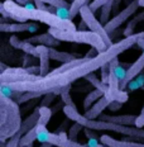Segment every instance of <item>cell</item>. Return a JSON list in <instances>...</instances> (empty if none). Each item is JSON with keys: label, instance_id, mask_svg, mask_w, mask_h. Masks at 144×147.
I'll return each mask as SVG.
<instances>
[{"label": "cell", "instance_id": "cell-24", "mask_svg": "<svg viewBox=\"0 0 144 147\" xmlns=\"http://www.w3.org/2000/svg\"><path fill=\"white\" fill-rule=\"evenodd\" d=\"M52 118V110L48 107H39V119L38 125H47Z\"/></svg>", "mask_w": 144, "mask_h": 147}, {"label": "cell", "instance_id": "cell-12", "mask_svg": "<svg viewBox=\"0 0 144 147\" xmlns=\"http://www.w3.org/2000/svg\"><path fill=\"white\" fill-rule=\"evenodd\" d=\"M110 104H111V102L104 95L102 98H100L90 109H87L86 112H85V117H86L88 121H96L99 117H101L104 110L106 108H109Z\"/></svg>", "mask_w": 144, "mask_h": 147}, {"label": "cell", "instance_id": "cell-38", "mask_svg": "<svg viewBox=\"0 0 144 147\" xmlns=\"http://www.w3.org/2000/svg\"><path fill=\"white\" fill-rule=\"evenodd\" d=\"M121 105H123V103H120V102H111V104L109 105V109L111 110V112H118V110L121 108Z\"/></svg>", "mask_w": 144, "mask_h": 147}, {"label": "cell", "instance_id": "cell-35", "mask_svg": "<svg viewBox=\"0 0 144 147\" xmlns=\"http://www.w3.org/2000/svg\"><path fill=\"white\" fill-rule=\"evenodd\" d=\"M56 94L54 93H48V94H44V99L42 100V107H48V104L52 103V100L54 99Z\"/></svg>", "mask_w": 144, "mask_h": 147}, {"label": "cell", "instance_id": "cell-2", "mask_svg": "<svg viewBox=\"0 0 144 147\" xmlns=\"http://www.w3.org/2000/svg\"><path fill=\"white\" fill-rule=\"evenodd\" d=\"M0 11L3 18H10L15 22L25 23L28 20H37L47 24L50 28H56L61 30H76V26L71 19H63L48 10L37 9L33 5L27 4L25 7L18 4L13 0H5L0 4Z\"/></svg>", "mask_w": 144, "mask_h": 147}, {"label": "cell", "instance_id": "cell-26", "mask_svg": "<svg viewBox=\"0 0 144 147\" xmlns=\"http://www.w3.org/2000/svg\"><path fill=\"white\" fill-rule=\"evenodd\" d=\"M142 20H144V13L138 14L133 20H130V22L128 23L127 28H125V30H124V36H125V37H130V36H133V34H134V29H135V27L138 26V23L142 22Z\"/></svg>", "mask_w": 144, "mask_h": 147}, {"label": "cell", "instance_id": "cell-18", "mask_svg": "<svg viewBox=\"0 0 144 147\" xmlns=\"http://www.w3.org/2000/svg\"><path fill=\"white\" fill-rule=\"evenodd\" d=\"M38 119H39V107H37L34 109V112L30 115H28V117L25 118V121L22 123V127H20L18 134L23 136V134H25L27 132H29L32 128H34L35 125L38 124Z\"/></svg>", "mask_w": 144, "mask_h": 147}, {"label": "cell", "instance_id": "cell-23", "mask_svg": "<svg viewBox=\"0 0 144 147\" xmlns=\"http://www.w3.org/2000/svg\"><path fill=\"white\" fill-rule=\"evenodd\" d=\"M35 127L32 128L29 132H27L25 134H23V136L20 137L19 146H29V145H33L34 141H37V128Z\"/></svg>", "mask_w": 144, "mask_h": 147}, {"label": "cell", "instance_id": "cell-25", "mask_svg": "<svg viewBox=\"0 0 144 147\" xmlns=\"http://www.w3.org/2000/svg\"><path fill=\"white\" fill-rule=\"evenodd\" d=\"M113 4H114V0H110L108 1L105 5L100 8V22L105 26L106 23L109 22V18H110V13H111V9H113Z\"/></svg>", "mask_w": 144, "mask_h": 147}, {"label": "cell", "instance_id": "cell-32", "mask_svg": "<svg viewBox=\"0 0 144 147\" xmlns=\"http://www.w3.org/2000/svg\"><path fill=\"white\" fill-rule=\"evenodd\" d=\"M101 80H102L104 84L108 85V81H109V75H110V62L109 63H105L102 67H101Z\"/></svg>", "mask_w": 144, "mask_h": 147}, {"label": "cell", "instance_id": "cell-8", "mask_svg": "<svg viewBox=\"0 0 144 147\" xmlns=\"http://www.w3.org/2000/svg\"><path fill=\"white\" fill-rule=\"evenodd\" d=\"M139 7H140V5H139V0H133V1H130L121 11H119V13L116 14L114 18H111V19H110L109 22L105 24V29L108 30L109 34H111L113 32H115V30L121 26V24H124L125 22H127L131 15H133L138 10V8H139Z\"/></svg>", "mask_w": 144, "mask_h": 147}, {"label": "cell", "instance_id": "cell-22", "mask_svg": "<svg viewBox=\"0 0 144 147\" xmlns=\"http://www.w3.org/2000/svg\"><path fill=\"white\" fill-rule=\"evenodd\" d=\"M86 80L90 82L92 86H95V89H97V90H100V91H102L104 93V95H105L106 93H108V85L106 84H104L102 80H100L99 78H97L96 75L92 72V74H90V75H87L86 78Z\"/></svg>", "mask_w": 144, "mask_h": 147}, {"label": "cell", "instance_id": "cell-43", "mask_svg": "<svg viewBox=\"0 0 144 147\" xmlns=\"http://www.w3.org/2000/svg\"><path fill=\"white\" fill-rule=\"evenodd\" d=\"M19 147H33V145H29V146H19Z\"/></svg>", "mask_w": 144, "mask_h": 147}, {"label": "cell", "instance_id": "cell-1", "mask_svg": "<svg viewBox=\"0 0 144 147\" xmlns=\"http://www.w3.org/2000/svg\"><path fill=\"white\" fill-rule=\"evenodd\" d=\"M139 38H144V32L134 33L130 37H125L124 39L116 42L106 51L100 52L97 56L92 59H87V57L77 59V62L75 65L62 72H50L47 76H39L35 80L11 82V84L4 85H7L13 91H19V93L32 91V93H39L41 95L48 93H56L60 89L71 86V84H73L75 81L86 78L87 75L95 72L96 70H100L105 63L111 62L115 57H119L120 53L129 50L131 46L137 45Z\"/></svg>", "mask_w": 144, "mask_h": 147}, {"label": "cell", "instance_id": "cell-14", "mask_svg": "<svg viewBox=\"0 0 144 147\" xmlns=\"http://www.w3.org/2000/svg\"><path fill=\"white\" fill-rule=\"evenodd\" d=\"M29 43L37 45V46H47V47H57L61 45V41L54 38L51 33H43V34H35L33 37L27 38Z\"/></svg>", "mask_w": 144, "mask_h": 147}, {"label": "cell", "instance_id": "cell-44", "mask_svg": "<svg viewBox=\"0 0 144 147\" xmlns=\"http://www.w3.org/2000/svg\"><path fill=\"white\" fill-rule=\"evenodd\" d=\"M142 89H143V90H144V86H143V88H142Z\"/></svg>", "mask_w": 144, "mask_h": 147}, {"label": "cell", "instance_id": "cell-17", "mask_svg": "<svg viewBox=\"0 0 144 147\" xmlns=\"http://www.w3.org/2000/svg\"><path fill=\"white\" fill-rule=\"evenodd\" d=\"M138 115L133 114H125V115H109V114H101L100 121L110 122L115 124H123V125H134L137 123Z\"/></svg>", "mask_w": 144, "mask_h": 147}, {"label": "cell", "instance_id": "cell-37", "mask_svg": "<svg viewBox=\"0 0 144 147\" xmlns=\"http://www.w3.org/2000/svg\"><path fill=\"white\" fill-rule=\"evenodd\" d=\"M88 147H106L105 145L100 142V140H96V138H91L88 140V143H87Z\"/></svg>", "mask_w": 144, "mask_h": 147}, {"label": "cell", "instance_id": "cell-7", "mask_svg": "<svg viewBox=\"0 0 144 147\" xmlns=\"http://www.w3.org/2000/svg\"><path fill=\"white\" fill-rule=\"evenodd\" d=\"M80 15H81V19L86 23L88 30L99 34L108 47H111V46L114 45L111 42V37H110V34L108 33V30L105 29V26L100 22V19H97V18L95 17V13L91 10L88 5H85V7L81 8Z\"/></svg>", "mask_w": 144, "mask_h": 147}, {"label": "cell", "instance_id": "cell-29", "mask_svg": "<svg viewBox=\"0 0 144 147\" xmlns=\"http://www.w3.org/2000/svg\"><path fill=\"white\" fill-rule=\"evenodd\" d=\"M82 128H85V127H84L82 124H80V123L72 124V125H71V128H70V131H68V137H70V138H71L72 141H76V140H77L78 133L81 132Z\"/></svg>", "mask_w": 144, "mask_h": 147}, {"label": "cell", "instance_id": "cell-15", "mask_svg": "<svg viewBox=\"0 0 144 147\" xmlns=\"http://www.w3.org/2000/svg\"><path fill=\"white\" fill-rule=\"evenodd\" d=\"M38 51V60H39V69H41V76H47L50 74V47L47 46H37Z\"/></svg>", "mask_w": 144, "mask_h": 147}, {"label": "cell", "instance_id": "cell-40", "mask_svg": "<svg viewBox=\"0 0 144 147\" xmlns=\"http://www.w3.org/2000/svg\"><path fill=\"white\" fill-rule=\"evenodd\" d=\"M52 145H48V143H42V145L41 146H39V147H51Z\"/></svg>", "mask_w": 144, "mask_h": 147}, {"label": "cell", "instance_id": "cell-10", "mask_svg": "<svg viewBox=\"0 0 144 147\" xmlns=\"http://www.w3.org/2000/svg\"><path fill=\"white\" fill-rule=\"evenodd\" d=\"M144 70V52L140 55L138 59L134 61L133 63L129 66V69L127 70V74H125V78L120 81V89L124 90V88H127L129 85L130 81H133L135 78L139 76V74Z\"/></svg>", "mask_w": 144, "mask_h": 147}, {"label": "cell", "instance_id": "cell-31", "mask_svg": "<svg viewBox=\"0 0 144 147\" xmlns=\"http://www.w3.org/2000/svg\"><path fill=\"white\" fill-rule=\"evenodd\" d=\"M144 86V75L138 76V79L135 78L133 81L129 82V89L130 90H135L138 88H143Z\"/></svg>", "mask_w": 144, "mask_h": 147}, {"label": "cell", "instance_id": "cell-34", "mask_svg": "<svg viewBox=\"0 0 144 147\" xmlns=\"http://www.w3.org/2000/svg\"><path fill=\"white\" fill-rule=\"evenodd\" d=\"M20 134H15L14 137H11L10 140H8L7 147H19V141H20Z\"/></svg>", "mask_w": 144, "mask_h": 147}, {"label": "cell", "instance_id": "cell-41", "mask_svg": "<svg viewBox=\"0 0 144 147\" xmlns=\"http://www.w3.org/2000/svg\"><path fill=\"white\" fill-rule=\"evenodd\" d=\"M139 5H140V7H143V8H144V0H139Z\"/></svg>", "mask_w": 144, "mask_h": 147}, {"label": "cell", "instance_id": "cell-39", "mask_svg": "<svg viewBox=\"0 0 144 147\" xmlns=\"http://www.w3.org/2000/svg\"><path fill=\"white\" fill-rule=\"evenodd\" d=\"M35 3V8L37 9H42V10H47V4H44V3H42L41 0H34Z\"/></svg>", "mask_w": 144, "mask_h": 147}, {"label": "cell", "instance_id": "cell-21", "mask_svg": "<svg viewBox=\"0 0 144 147\" xmlns=\"http://www.w3.org/2000/svg\"><path fill=\"white\" fill-rule=\"evenodd\" d=\"M102 96H104V93H102V91H100V90H97V89L90 91V93L86 95V98H85V100H84V108H85V110L90 109L91 107H92L94 104L96 103L100 98H102Z\"/></svg>", "mask_w": 144, "mask_h": 147}, {"label": "cell", "instance_id": "cell-6", "mask_svg": "<svg viewBox=\"0 0 144 147\" xmlns=\"http://www.w3.org/2000/svg\"><path fill=\"white\" fill-rule=\"evenodd\" d=\"M37 141L41 143H48V145L56 147H88L87 145H81L77 141H72L65 132L53 133L47 129V125L37 124Z\"/></svg>", "mask_w": 144, "mask_h": 147}, {"label": "cell", "instance_id": "cell-5", "mask_svg": "<svg viewBox=\"0 0 144 147\" xmlns=\"http://www.w3.org/2000/svg\"><path fill=\"white\" fill-rule=\"evenodd\" d=\"M85 128H90L95 131H110V132H115L123 136L130 137V138L137 140H144V128H138L133 125H123V124H115L110 123L105 121H88Z\"/></svg>", "mask_w": 144, "mask_h": 147}, {"label": "cell", "instance_id": "cell-36", "mask_svg": "<svg viewBox=\"0 0 144 147\" xmlns=\"http://www.w3.org/2000/svg\"><path fill=\"white\" fill-rule=\"evenodd\" d=\"M135 127H138V128H143V127H144V105H143L142 110H140V113L138 114Z\"/></svg>", "mask_w": 144, "mask_h": 147}, {"label": "cell", "instance_id": "cell-13", "mask_svg": "<svg viewBox=\"0 0 144 147\" xmlns=\"http://www.w3.org/2000/svg\"><path fill=\"white\" fill-rule=\"evenodd\" d=\"M9 43L10 46H13L17 50H22L24 53L29 55L33 57H38V51H37V46L33 43H29L27 39H19L17 36H11L9 39Z\"/></svg>", "mask_w": 144, "mask_h": 147}, {"label": "cell", "instance_id": "cell-28", "mask_svg": "<svg viewBox=\"0 0 144 147\" xmlns=\"http://www.w3.org/2000/svg\"><path fill=\"white\" fill-rule=\"evenodd\" d=\"M42 3L47 5H51V7H54V8H70L71 4L67 3L66 0H41Z\"/></svg>", "mask_w": 144, "mask_h": 147}, {"label": "cell", "instance_id": "cell-4", "mask_svg": "<svg viewBox=\"0 0 144 147\" xmlns=\"http://www.w3.org/2000/svg\"><path fill=\"white\" fill-rule=\"evenodd\" d=\"M47 32L61 42H76V43L88 45L92 48H96L99 52H104L109 48L102 41V38L91 30H61L56 28H48Z\"/></svg>", "mask_w": 144, "mask_h": 147}, {"label": "cell", "instance_id": "cell-9", "mask_svg": "<svg viewBox=\"0 0 144 147\" xmlns=\"http://www.w3.org/2000/svg\"><path fill=\"white\" fill-rule=\"evenodd\" d=\"M38 75H33L28 72L24 67H8L4 71L0 72V82L1 84H11V82H19L27 80H35Z\"/></svg>", "mask_w": 144, "mask_h": 147}, {"label": "cell", "instance_id": "cell-20", "mask_svg": "<svg viewBox=\"0 0 144 147\" xmlns=\"http://www.w3.org/2000/svg\"><path fill=\"white\" fill-rule=\"evenodd\" d=\"M50 57H51V60L57 61V62H61V63H67V62H71V61L76 60V56L73 53L57 51L54 47H50Z\"/></svg>", "mask_w": 144, "mask_h": 147}, {"label": "cell", "instance_id": "cell-30", "mask_svg": "<svg viewBox=\"0 0 144 147\" xmlns=\"http://www.w3.org/2000/svg\"><path fill=\"white\" fill-rule=\"evenodd\" d=\"M70 90H71V89H67V90H65L62 94H61V100H62V103L65 104V105L76 108L75 102H73V99L71 98V94H70Z\"/></svg>", "mask_w": 144, "mask_h": 147}, {"label": "cell", "instance_id": "cell-3", "mask_svg": "<svg viewBox=\"0 0 144 147\" xmlns=\"http://www.w3.org/2000/svg\"><path fill=\"white\" fill-rule=\"evenodd\" d=\"M22 123V114L17 100L0 93V146L7 147V140L18 134Z\"/></svg>", "mask_w": 144, "mask_h": 147}, {"label": "cell", "instance_id": "cell-42", "mask_svg": "<svg viewBox=\"0 0 144 147\" xmlns=\"http://www.w3.org/2000/svg\"><path fill=\"white\" fill-rule=\"evenodd\" d=\"M15 1H17L18 4H20V5H23V4H24V1H23V0H15Z\"/></svg>", "mask_w": 144, "mask_h": 147}, {"label": "cell", "instance_id": "cell-16", "mask_svg": "<svg viewBox=\"0 0 144 147\" xmlns=\"http://www.w3.org/2000/svg\"><path fill=\"white\" fill-rule=\"evenodd\" d=\"M100 142L106 147H144V143L142 142H133V141H120L113 138L109 134H101Z\"/></svg>", "mask_w": 144, "mask_h": 147}, {"label": "cell", "instance_id": "cell-11", "mask_svg": "<svg viewBox=\"0 0 144 147\" xmlns=\"http://www.w3.org/2000/svg\"><path fill=\"white\" fill-rule=\"evenodd\" d=\"M38 27L33 23H22V22H15V23H0V30L3 33H22V32H35Z\"/></svg>", "mask_w": 144, "mask_h": 147}, {"label": "cell", "instance_id": "cell-27", "mask_svg": "<svg viewBox=\"0 0 144 147\" xmlns=\"http://www.w3.org/2000/svg\"><path fill=\"white\" fill-rule=\"evenodd\" d=\"M88 1L90 0H73L71 3V7H70V18L72 19L77 14H80L81 8L85 7V5H88Z\"/></svg>", "mask_w": 144, "mask_h": 147}, {"label": "cell", "instance_id": "cell-19", "mask_svg": "<svg viewBox=\"0 0 144 147\" xmlns=\"http://www.w3.org/2000/svg\"><path fill=\"white\" fill-rule=\"evenodd\" d=\"M63 113H65V115L68 119H71V121H73L75 123H80L82 124L85 127L86 125V123L88 122V119L85 117V115L80 114L77 108H73V107H68V105H65L63 107Z\"/></svg>", "mask_w": 144, "mask_h": 147}, {"label": "cell", "instance_id": "cell-33", "mask_svg": "<svg viewBox=\"0 0 144 147\" xmlns=\"http://www.w3.org/2000/svg\"><path fill=\"white\" fill-rule=\"evenodd\" d=\"M108 1H110V0H92V1L88 4V7H90V9L95 13V11L99 10V9L102 7V5H105Z\"/></svg>", "mask_w": 144, "mask_h": 147}]
</instances>
